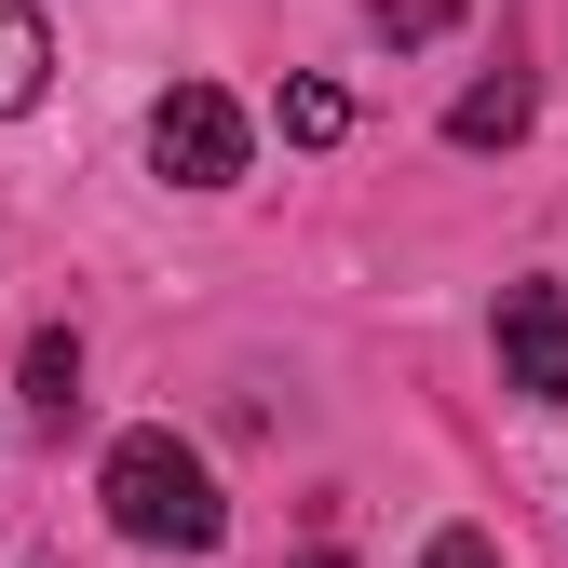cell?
I'll list each match as a JSON object with an SVG mask.
<instances>
[{"label": "cell", "instance_id": "obj_5", "mask_svg": "<svg viewBox=\"0 0 568 568\" xmlns=\"http://www.w3.org/2000/svg\"><path fill=\"white\" fill-rule=\"evenodd\" d=\"M28 406L54 419V434H68V406H82V338H68V325H41V338H28Z\"/></svg>", "mask_w": 568, "mask_h": 568}, {"label": "cell", "instance_id": "obj_9", "mask_svg": "<svg viewBox=\"0 0 568 568\" xmlns=\"http://www.w3.org/2000/svg\"><path fill=\"white\" fill-rule=\"evenodd\" d=\"M419 568H501V541H487V528H434V555H419Z\"/></svg>", "mask_w": 568, "mask_h": 568}, {"label": "cell", "instance_id": "obj_6", "mask_svg": "<svg viewBox=\"0 0 568 568\" xmlns=\"http://www.w3.org/2000/svg\"><path fill=\"white\" fill-rule=\"evenodd\" d=\"M447 135H460V150H501V135H528V82H515V68H501V82H474V95L447 109Z\"/></svg>", "mask_w": 568, "mask_h": 568}, {"label": "cell", "instance_id": "obj_7", "mask_svg": "<svg viewBox=\"0 0 568 568\" xmlns=\"http://www.w3.org/2000/svg\"><path fill=\"white\" fill-rule=\"evenodd\" d=\"M284 135H298V150H338V135H352V95L338 82H284Z\"/></svg>", "mask_w": 568, "mask_h": 568}, {"label": "cell", "instance_id": "obj_4", "mask_svg": "<svg viewBox=\"0 0 568 568\" xmlns=\"http://www.w3.org/2000/svg\"><path fill=\"white\" fill-rule=\"evenodd\" d=\"M41 82H54V41H41V0H0V122H14V109H41Z\"/></svg>", "mask_w": 568, "mask_h": 568}, {"label": "cell", "instance_id": "obj_3", "mask_svg": "<svg viewBox=\"0 0 568 568\" xmlns=\"http://www.w3.org/2000/svg\"><path fill=\"white\" fill-rule=\"evenodd\" d=\"M501 379H515L528 406H568V284H555V271L501 284Z\"/></svg>", "mask_w": 568, "mask_h": 568}, {"label": "cell", "instance_id": "obj_8", "mask_svg": "<svg viewBox=\"0 0 568 568\" xmlns=\"http://www.w3.org/2000/svg\"><path fill=\"white\" fill-rule=\"evenodd\" d=\"M366 28H379V41H447L460 0H366Z\"/></svg>", "mask_w": 568, "mask_h": 568}, {"label": "cell", "instance_id": "obj_2", "mask_svg": "<svg viewBox=\"0 0 568 568\" xmlns=\"http://www.w3.org/2000/svg\"><path fill=\"white\" fill-rule=\"evenodd\" d=\"M150 163H163L176 190H231V176H244V109H231L217 82H176V95L150 109Z\"/></svg>", "mask_w": 568, "mask_h": 568}, {"label": "cell", "instance_id": "obj_10", "mask_svg": "<svg viewBox=\"0 0 568 568\" xmlns=\"http://www.w3.org/2000/svg\"><path fill=\"white\" fill-rule=\"evenodd\" d=\"M298 568H338V555H298Z\"/></svg>", "mask_w": 568, "mask_h": 568}, {"label": "cell", "instance_id": "obj_1", "mask_svg": "<svg viewBox=\"0 0 568 568\" xmlns=\"http://www.w3.org/2000/svg\"><path fill=\"white\" fill-rule=\"evenodd\" d=\"M95 501H109V528H122V541H150V555H217V528H231L217 474H203L176 434H122V447H109V474H95Z\"/></svg>", "mask_w": 568, "mask_h": 568}]
</instances>
